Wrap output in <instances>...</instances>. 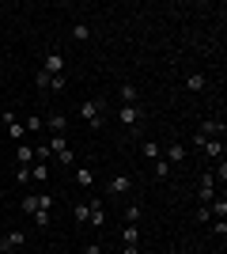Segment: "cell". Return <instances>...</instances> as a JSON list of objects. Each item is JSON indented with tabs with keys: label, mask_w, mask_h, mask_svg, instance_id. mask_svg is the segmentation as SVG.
I'll return each mask as SVG.
<instances>
[{
	"label": "cell",
	"mask_w": 227,
	"mask_h": 254,
	"mask_svg": "<svg viewBox=\"0 0 227 254\" xmlns=\"http://www.w3.org/2000/svg\"><path fill=\"white\" fill-rule=\"evenodd\" d=\"M0 224H4V212H0Z\"/></svg>",
	"instance_id": "d6a6232c"
},
{
	"label": "cell",
	"mask_w": 227,
	"mask_h": 254,
	"mask_svg": "<svg viewBox=\"0 0 227 254\" xmlns=\"http://www.w3.org/2000/svg\"><path fill=\"white\" fill-rule=\"evenodd\" d=\"M49 152H53L61 163H76V152L65 144V137H53V140H49Z\"/></svg>",
	"instance_id": "8992f818"
},
{
	"label": "cell",
	"mask_w": 227,
	"mask_h": 254,
	"mask_svg": "<svg viewBox=\"0 0 227 254\" xmlns=\"http://www.w3.org/2000/svg\"><path fill=\"white\" fill-rule=\"evenodd\" d=\"M34 87H38V91H53V76L38 68V72H34Z\"/></svg>",
	"instance_id": "e0dca14e"
},
{
	"label": "cell",
	"mask_w": 227,
	"mask_h": 254,
	"mask_svg": "<svg viewBox=\"0 0 227 254\" xmlns=\"http://www.w3.org/2000/svg\"><path fill=\"white\" fill-rule=\"evenodd\" d=\"M212 232H216L220 239H224V235H227V220H216V224H212Z\"/></svg>",
	"instance_id": "f546056e"
},
{
	"label": "cell",
	"mask_w": 227,
	"mask_h": 254,
	"mask_svg": "<svg viewBox=\"0 0 227 254\" xmlns=\"http://www.w3.org/2000/svg\"><path fill=\"white\" fill-rule=\"evenodd\" d=\"M87 216H91V205H76V209H72V220L76 224H87Z\"/></svg>",
	"instance_id": "603a6c76"
},
{
	"label": "cell",
	"mask_w": 227,
	"mask_h": 254,
	"mask_svg": "<svg viewBox=\"0 0 227 254\" xmlns=\"http://www.w3.org/2000/svg\"><path fill=\"white\" fill-rule=\"evenodd\" d=\"M31 179L45 182V179H49V163H31Z\"/></svg>",
	"instance_id": "ffe728a7"
},
{
	"label": "cell",
	"mask_w": 227,
	"mask_h": 254,
	"mask_svg": "<svg viewBox=\"0 0 227 254\" xmlns=\"http://www.w3.org/2000/svg\"><path fill=\"white\" fill-rule=\"evenodd\" d=\"M72 38H76V42H87V38H91V27H87V23H76V27H72Z\"/></svg>",
	"instance_id": "44dd1931"
},
{
	"label": "cell",
	"mask_w": 227,
	"mask_h": 254,
	"mask_svg": "<svg viewBox=\"0 0 227 254\" xmlns=\"http://www.w3.org/2000/svg\"><path fill=\"white\" fill-rule=\"evenodd\" d=\"M38 212H53V193H38Z\"/></svg>",
	"instance_id": "cb8c5ba5"
},
{
	"label": "cell",
	"mask_w": 227,
	"mask_h": 254,
	"mask_svg": "<svg viewBox=\"0 0 227 254\" xmlns=\"http://www.w3.org/2000/svg\"><path fill=\"white\" fill-rule=\"evenodd\" d=\"M80 118L98 133V129H102V99H87V103H80Z\"/></svg>",
	"instance_id": "6da1fadb"
},
{
	"label": "cell",
	"mask_w": 227,
	"mask_h": 254,
	"mask_svg": "<svg viewBox=\"0 0 227 254\" xmlns=\"http://www.w3.org/2000/svg\"><path fill=\"white\" fill-rule=\"evenodd\" d=\"M185 156H189V152H185L182 140H171V144H167V152H163V159H167V163H185Z\"/></svg>",
	"instance_id": "ba28073f"
},
{
	"label": "cell",
	"mask_w": 227,
	"mask_h": 254,
	"mask_svg": "<svg viewBox=\"0 0 227 254\" xmlns=\"http://www.w3.org/2000/svg\"><path fill=\"white\" fill-rule=\"evenodd\" d=\"M45 126L53 129V137H65V129H68V118H65V114H49V118H45Z\"/></svg>",
	"instance_id": "8fae6325"
},
{
	"label": "cell",
	"mask_w": 227,
	"mask_h": 254,
	"mask_svg": "<svg viewBox=\"0 0 227 254\" xmlns=\"http://www.w3.org/2000/svg\"><path fill=\"white\" fill-rule=\"evenodd\" d=\"M15 163H19V167H31V163H34V148L27 144V140L15 144Z\"/></svg>",
	"instance_id": "30bf717a"
},
{
	"label": "cell",
	"mask_w": 227,
	"mask_h": 254,
	"mask_svg": "<svg viewBox=\"0 0 227 254\" xmlns=\"http://www.w3.org/2000/svg\"><path fill=\"white\" fill-rule=\"evenodd\" d=\"M34 159H38V163H45V159H53V152H49V144H38V148H34Z\"/></svg>",
	"instance_id": "83f0119b"
},
{
	"label": "cell",
	"mask_w": 227,
	"mask_h": 254,
	"mask_svg": "<svg viewBox=\"0 0 227 254\" xmlns=\"http://www.w3.org/2000/svg\"><path fill=\"white\" fill-rule=\"evenodd\" d=\"M118 118H121V126H125V129L133 133V129H140L144 110H140V103H136V106H121V110H118Z\"/></svg>",
	"instance_id": "3957f363"
},
{
	"label": "cell",
	"mask_w": 227,
	"mask_h": 254,
	"mask_svg": "<svg viewBox=\"0 0 227 254\" xmlns=\"http://www.w3.org/2000/svg\"><path fill=\"white\" fill-rule=\"evenodd\" d=\"M87 224H95V228H102V224H106V209H102L98 201H91V216H87Z\"/></svg>",
	"instance_id": "9a60e30c"
},
{
	"label": "cell",
	"mask_w": 227,
	"mask_h": 254,
	"mask_svg": "<svg viewBox=\"0 0 227 254\" xmlns=\"http://www.w3.org/2000/svg\"><path fill=\"white\" fill-rule=\"evenodd\" d=\"M42 72H49V76H65V53L57 50V46H49V50H45V57H42Z\"/></svg>",
	"instance_id": "7a4b0ae2"
},
{
	"label": "cell",
	"mask_w": 227,
	"mask_h": 254,
	"mask_svg": "<svg viewBox=\"0 0 227 254\" xmlns=\"http://www.w3.org/2000/svg\"><path fill=\"white\" fill-rule=\"evenodd\" d=\"M201 148H205L208 159H224V140H205Z\"/></svg>",
	"instance_id": "5bb4252c"
},
{
	"label": "cell",
	"mask_w": 227,
	"mask_h": 254,
	"mask_svg": "<svg viewBox=\"0 0 227 254\" xmlns=\"http://www.w3.org/2000/svg\"><path fill=\"white\" fill-rule=\"evenodd\" d=\"M205 87H208V76H205V72H189V76H185V91H193V95H201Z\"/></svg>",
	"instance_id": "9c48e42d"
},
{
	"label": "cell",
	"mask_w": 227,
	"mask_h": 254,
	"mask_svg": "<svg viewBox=\"0 0 227 254\" xmlns=\"http://www.w3.org/2000/svg\"><path fill=\"white\" fill-rule=\"evenodd\" d=\"M121 243H136V247H140V228H136V224H125V232H121Z\"/></svg>",
	"instance_id": "ac0fdd59"
},
{
	"label": "cell",
	"mask_w": 227,
	"mask_h": 254,
	"mask_svg": "<svg viewBox=\"0 0 227 254\" xmlns=\"http://www.w3.org/2000/svg\"><path fill=\"white\" fill-rule=\"evenodd\" d=\"M34 224H38V228H49V224H53V216H49V212H34Z\"/></svg>",
	"instance_id": "f1b7e54d"
},
{
	"label": "cell",
	"mask_w": 227,
	"mask_h": 254,
	"mask_svg": "<svg viewBox=\"0 0 227 254\" xmlns=\"http://www.w3.org/2000/svg\"><path fill=\"white\" fill-rule=\"evenodd\" d=\"M140 216H144V209H140V205H125V224H136Z\"/></svg>",
	"instance_id": "7402d4cb"
},
{
	"label": "cell",
	"mask_w": 227,
	"mask_h": 254,
	"mask_svg": "<svg viewBox=\"0 0 227 254\" xmlns=\"http://www.w3.org/2000/svg\"><path fill=\"white\" fill-rule=\"evenodd\" d=\"M84 254H102V251H98V247H95V243H91V247H87V251H84Z\"/></svg>",
	"instance_id": "1f68e13d"
},
{
	"label": "cell",
	"mask_w": 227,
	"mask_h": 254,
	"mask_svg": "<svg viewBox=\"0 0 227 254\" xmlns=\"http://www.w3.org/2000/svg\"><path fill=\"white\" fill-rule=\"evenodd\" d=\"M136 103H140V91L133 84H121V106H136Z\"/></svg>",
	"instance_id": "7c38bea8"
},
{
	"label": "cell",
	"mask_w": 227,
	"mask_h": 254,
	"mask_svg": "<svg viewBox=\"0 0 227 254\" xmlns=\"http://www.w3.org/2000/svg\"><path fill=\"white\" fill-rule=\"evenodd\" d=\"M23 212H38V193H27V197H23Z\"/></svg>",
	"instance_id": "d4e9b609"
},
{
	"label": "cell",
	"mask_w": 227,
	"mask_h": 254,
	"mask_svg": "<svg viewBox=\"0 0 227 254\" xmlns=\"http://www.w3.org/2000/svg\"><path fill=\"white\" fill-rule=\"evenodd\" d=\"M140 152H144V159H151V163H155V159H163V148L155 144V140H144Z\"/></svg>",
	"instance_id": "2e32d148"
},
{
	"label": "cell",
	"mask_w": 227,
	"mask_h": 254,
	"mask_svg": "<svg viewBox=\"0 0 227 254\" xmlns=\"http://www.w3.org/2000/svg\"><path fill=\"white\" fill-rule=\"evenodd\" d=\"M76 182H80V186H91V182H95V175H91V167H76Z\"/></svg>",
	"instance_id": "d6986e66"
},
{
	"label": "cell",
	"mask_w": 227,
	"mask_h": 254,
	"mask_svg": "<svg viewBox=\"0 0 227 254\" xmlns=\"http://www.w3.org/2000/svg\"><path fill=\"white\" fill-rule=\"evenodd\" d=\"M0 159H4V156H0Z\"/></svg>",
	"instance_id": "836d02e7"
},
{
	"label": "cell",
	"mask_w": 227,
	"mask_h": 254,
	"mask_svg": "<svg viewBox=\"0 0 227 254\" xmlns=\"http://www.w3.org/2000/svg\"><path fill=\"white\" fill-rule=\"evenodd\" d=\"M129 186H133L129 175H114V179H110V193H129Z\"/></svg>",
	"instance_id": "4fadbf2b"
},
{
	"label": "cell",
	"mask_w": 227,
	"mask_h": 254,
	"mask_svg": "<svg viewBox=\"0 0 227 254\" xmlns=\"http://www.w3.org/2000/svg\"><path fill=\"white\" fill-rule=\"evenodd\" d=\"M23 243H27V232L11 228V232H4V235H0V254H11V251H19Z\"/></svg>",
	"instance_id": "277c9868"
},
{
	"label": "cell",
	"mask_w": 227,
	"mask_h": 254,
	"mask_svg": "<svg viewBox=\"0 0 227 254\" xmlns=\"http://www.w3.org/2000/svg\"><path fill=\"white\" fill-rule=\"evenodd\" d=\"M23 129H27V133H38V129H42V118H38V114H31L27 122H23Z\"/></svg>",
	"instance_id": "4316f807"
},
{
	"label": "cell",
	"mask_w": 227,
	"mask_h": 254,
	"mask_svg": "<svg viewBox=\"0 0 227 254\" xmlns=\"http://www.w3.org/2000/svg\"><path fill=\"white\" fill-rule=\"evenodd\" d=\"M197 197H201V205H208L212 197H216V179H212V171L201 175V190H197Z\"/></svg>",
	"instance_id": "52a82bcc"
},
{
	"label": "cell",
	"mask_w": 227,
	"mask_h": 254,
	"mask_svg": "<svg viewBox=\"0 0 227 254\" xmlns=\"http://www.w3.org/2000/svg\"><path fill=\"white\" fill-rule=\"evenodd\" d=\"M4 129H8V137L15 140V144H23V140H27V129H23V122H19L15 114H11V110L4 114Z\"/></svg>",
	"instance_id": "5b68a950"
},
{
	"label": "cell",
	"mask_w": 227,
	"mask_h": 254,
	"mask_svg": "<svg viewBox=\"0 0 227 254\" xmlns=\"http://www.w3.org/2000/svg\"><path fill=\"white\" fill-rule=\"evenodd\" d=\"M151 167H155V179H167V175H171V163H167V159H155Z\"/></svg>",
	"instance_id": "484cf974"
},
{
	"label": "cell",
	"mask_w": 227,
	"mask_h": 254,
	"mask_svg": "<svg viewBox=\"0 0 227 254\" xmlns=\"http://www.w3.org/2000/svg\"><path fill=\"white\" fill-rule=\"evenodd\" d=\"M125 254H140V247H136V243H125Z\"/></svg>",
	"instance_id": "4dcf8cb0"
}]
</instances>
